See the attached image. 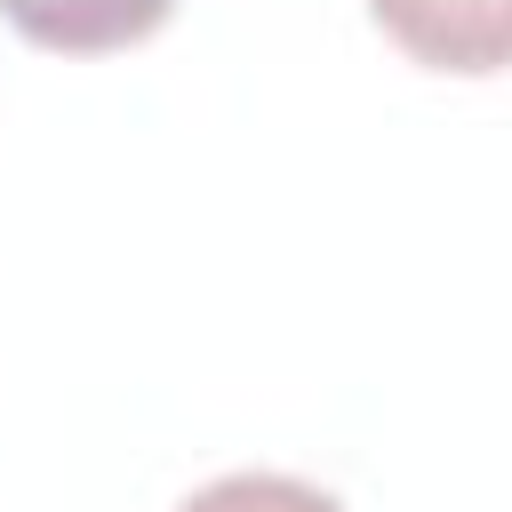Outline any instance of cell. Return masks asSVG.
<instances>
[{
  "label": "cell",
  "mask_w": 512,
  "mask_h": 512,
  "mask_svg": "<svg viewBox=\"0 0 512 512\" xmlns=\"http://www.w3.org/2000/svg\"><path fill=\"white\" fill-rule=\"evenodd\" d=\"M368 16L424 72L456 80L512 72V0H368Z\"/></svg>",
  "instance_id": "6da1fadb"
},
{
  "label": "cell",
  "mask_w": 512,
  "mask_h": 512,
  "mask_svg": "<svg viewBox=\"0 0 512 512\" xmlns=\"http://www.w3.org/2000/svg\"><path fill=\"white\" fill-rule=\"evenodd\" d=\"M0 16L48 56H112L152 40L176 16V0H0Z\"/></svg>",
  "instance_id": "7a4b0ae2"
},
{
  "label": "cell",
  "mask_w": 512,
  "mask_h": 512,
  "mask_svg": "<svg viewBox=\"0 0 512 512\" xmlns=\"http://www.w3.org/2000/svg\"><path fill=\"white\" fill-rule=\"evenodd\" d=\"M176 512H344V504L296 472H224V480L192 488Z\"/></svg>",
  "instance_id": "3957f363"
}]
</instances>
